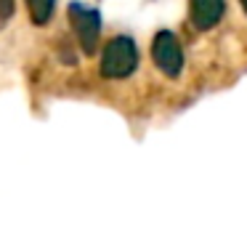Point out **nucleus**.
<instances>
[{
	"label": "nucleus",
	"instance_id": "1",
	"mask_svg": "<svg viewBox=\"0 0 247 250\" xmlns=\"http://www.w3.org/2000/svg\"><path fill=\"white\" fill-rule=\"evenodd\" d=\"M101 77L107 80H122V77L133 75L138 67V48L133 38L128 35H117L112 38L101 51Z\"/></svg>",
	"mask_w": 247,
	"mask_h": 250
},
{
	"label": "nucleus",
	"instance_id": "2",
	"mask_svg": "<svg viewBox=\"0 0 247 250\" xmlns=\"http://www.w3.org/2000/svg\"><path fill=\"white\" fill-rule=\"evenodd\" d=\"M69 24L75 29V38H77L82 53L93 56L98 38H101V16H98V11L88 8L82 3H72L69 5Z\"/></svg>",
	"mask_w": 247,
	"mask_h": 250
},
{
	"label": "nucleus",
	"instance_id": "3",
	"mask_svg": "<svg viewBox=\"0 0 247 250\" xmlns=\"http://www.w3.org/2000/svg\"><path fill=\"white\" fill-rule=\"evenodd\" d=\"M152 62L165 77H178L184 72V48H181L178 38L168 29L154 35L152 40Z\"/></svg>",
	"mask_w": 247,
	"mask_h": 250
},
{
	"label": "nucleus",
	"instance_id": "4",
	"mask_svg": "<svg viewBox=\"0 0 247 250\" xmlns=\"http://www.w3.org/2000/svg\"><path fill=\"white\" fill-rule=\"evenodd\" d=\"M226 0H189V19L197 29H213L223 19Z\"/></svg>",
	"mask_w": 247,
	"mask_h": 250
},
{
	"label": "nucleus",
	"instance_id": "5",
	"mask_svg": "<svg viewBox=\"0 0 247 250\" xmlns=\"http://www.w3.org/2000/svg\"><path fill=\"white\" fill-rule=\"evenodd\" d=\"M54 5L56 0H27V8H29V16L38 27L48 24L51 16H54Z\"/></svg>",
	"mask_w": 247,
	"mask_h": 250
},
{
	"label": "nucleus",
	"instance_id": "6",
	"mask_svg": "<svg viewBox=\"0 0 247 250\" xmlns=\"http://www.w3.org/2000/svg\"><path fill=\"white\" fill-rule=\"evenodd\" d=\"M14 16V0H0V29L11 21Z\"/></svg>",
	"mask_w": 247,
	"mask_h": 250
},
{
	"label": "nucleus",
	"instance_id": "7",
	"mask_svg": "<svg viewBox=\"0 0 247 250\" xmlns=\"http://www.w3.org/2000/svg\"><path fill=\"white\" fill-rule=\"evenodd\" d=\"M239 3H242V8H245V14H247V0H239Z\"/></svg>",
	"mask_w": 247,
	"mask_h": 250
}]
</instances>
